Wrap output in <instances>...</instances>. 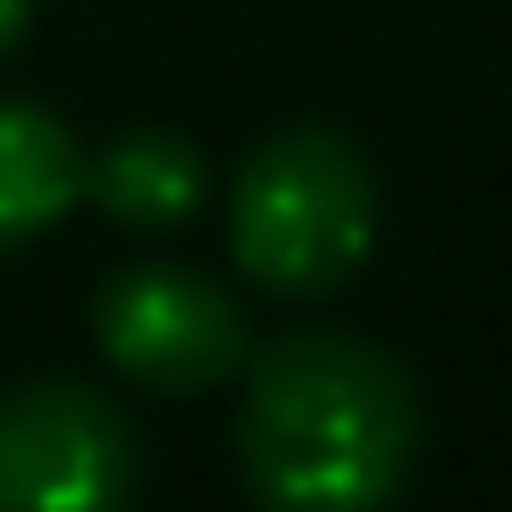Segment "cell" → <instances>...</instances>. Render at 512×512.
Here are the masks:
<instances>
[{
    "mask_svg": "<svg viewBox=\"0 0 512 512\" xmlns=\"http://www.w3.org/2000/svg\"><path fill=\"white\" fill-rule=\"evenodd\" d=\"M128 496L136 432L96 384L48 376L0 400V512H128Z\"/></svg>",
    "mask_w": 512,
    "mask_h": 512,
    "instance_id": "obj_3",
    "label": "cell"
},
{
    "mask_svg": "<svg viewBox=\"0 0 512 512\" xmlns=\"http://www.w3.org/2000/svg\"><path fill=\"white\" fill-rule=\"evenodd\" d=\"M416 376L336 328H296L248 360L240 480L256 512H384L416 472Z\"/></svg>",
    "mask_w": 512,
    "mask_h": 512,
    "instance_id": "obj_1",
    "label": "cell"
},
{
    "mask_svg": "<svg viewBox=\"0 0 512 512\" xmlns=\"http://www.w3.org/2000/svg\"><path fill=\"white\" fill-rule=\"evenodd\" d=\"M200 152L176 136V128H120L96 160H88V200L128 224V232H168L200 208Z\"/></svg>",
    "mask_w": 512,
    "mask_h": 512,
    "instance_id": "obj_6",
    "label": "cell"
},
{
    "mask_svg": "<svg viewBox=\"0 0 512 512\" xmlns=\"http://www.w3.org/2000/svg\"><path fill=\"white\" fill-rule=\"evenodd\" d=\"M96 344L128 384L152 392H208L248 360V320L240 304L184 272V264H128L96 288Z\"/></svg>",
    "mask_w": 512,
    "mask_h": 512,
    "instance_id": "obj_4",
    "label": "cell"
},
{
    "mask_svg": "<svg viewBox=\"0 0 512 512\" xmlns=\"http://www.w3.org/2000/svg\"><path fill=\"white\" fill-rule=\"evenodd\" d=\"M24 24H32V0H0V56L24 40Z\"/></svg>",
    "mask_w": 512,
    "mask_h": 512,
    "instance_id": "obj_7",
    "label": "cell"
},
{
    "mask_svg": "<svg viewBox=\"0 0 512 512\" xmlns=\"http://www.w3.org/2000/svg\"><path fill=\"white\" fill-rule=\"evenodd\" d=\"M376 248V168L336 128H288L232 184V256L272 296H328Z\"/></svg>",
    "mask_w": 512,
    "mask_h": 512,
    "instance_id": "obj_2",
    "label": "cell"
},
{
    "mask_svg": "<svg viewBox=\"0 0 512 512\" xmlns=\"http://www.w3.org/2000/svg\"><path fill=\"white\" fill-rule=\"evenodd\" d=\"M80 192H88V160H80L72 128L48 104L0 96V256L40 240Z\"/></svg>",
    "mask_w": 512,
    "mask_h": 512,
    "instance_id": "obj_5",
    "label": "cell"
}]
</instances>
